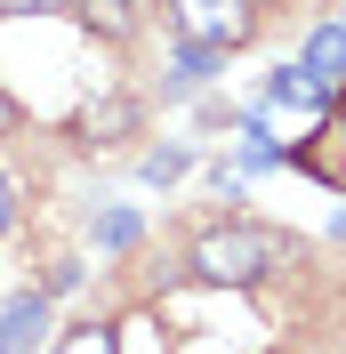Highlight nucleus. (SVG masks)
I'll use <instances>...</instances> for the list:
<instances>
[{
  "label": "nucleus",
  "instance_id": "1",
  "mask_svg": "<svg viewBox=\"0 0 346 354\" xmlns=\"http://www.w3.org/2000/svg\"><path fill=\"white\" fill-rule=\"evenodd\" d=\"M274 266H290V234L282 225L226 218V225H210L194 242V282H210V290H258Z\"/></svg>",
  "mask_w": 346,
  "mask_h": 354
},
{
  "label": "nucleus",
  "instance_id": "11",
  "mask_svg": "<svg viewBox=\"0 0 346 354\" xmlns=\"http://www.w3.org/2000/svg\"><path fill=\"white\" fill-rule=\"evenodd\" d=\"M137 234H145V225H137V209H105V218H97V250H129Z\"/></svg>",
  "mask_w": 346,
  "mask_h": 354
},
{
  "label": "nucleus",
  "instance_id": "12",
  "mask_svg": "<svg viewBox=\"0 0 346 354\" xmlns=\"http://www.w3.org/2000/svg\"><path fill=\"white\" fill-rule=\"evenodd\" d=\"M185 161H194L185 145H161V153H145V177H153V185H177V177H185Z\"/></svg>",
  "mask_w": 346,
  "mask_h": 354
},
{
  "label": "nucleus",
  "instance_id": "2",
  "mask_svg": "<svg viewBox=\"0 0 346 354\" xmlns=\"http://www.w3.org/2000/svg\"><path fill=\"white\" fill-rule=\"evenodd\" d=\"M170 32L226 57V48H242L258 32V8H250V0H170Z\"/></svg>",
  "mask_w": 346,
  "mask_h": 354
},
{
  "label": "nucleus",
  "instance_id": "10",
  "mask_svg": "<svg viewBox=\"0 0 346 354\" xmlns=\"http://www.w3.org/2000/svg\"><path fill=\"white\" fill-rule=\"evenodd\" d=\"M57 354H121V330H105V322H81V330L57 338Z\"/></svg>",
  "mask_w": 346,
  "mask_h": 354
},
{
  "label": "nucleus",
  "instance_id": "4",
  "mask_svg": "<svg viewBox=\"0 0 346 354\" xmlns=\"http://www.w3.org/2000/svg\"><path fill=\"white\" fill-rule=\"evenodd\" d=\"M145 113H137V97H121V88H105L97 105H81V121H73V137L81 145H121V137L137 129Z\"/></svg>",
  "mask_w": 346,
  "mask_h": 354
},
{
  "label": "nucleus",
  "instance_id": "13",
  "mask_svg": "<svg viewBox=\"0 0 346 354\" xmlns=\"http://www.w3.org/2000/svg\"><path fill=\"white\" fill-rule=\"evenodd\" d=\"M73 0H0V17H65Z\"/></svg>",
  "mask_w": 346,
  "mask_h": 354
},
{
  "label": "nucleus",
  "instance_id": "8",
  "mask_svg": "<svg viewBox=\"0 0 346 354\" xmlns=\"http://www.w3.org/2000/svg\"><path fill=\"white\" fill-rule=\"evenodd\" d=\"M73 8H81L105 41H129V32H137V0H73Z\"/></svg>",
  "mask_w": 346,
  "mask_h": 354
},
{
  "label": "nucleus",
  "instance_id": "15",
  "mask_svg": "<svg viewBox=\"0 0 346 354\" xmlns=\"http://www.w3.org/2000/svg\"><path fill=\"white\" fill-rule=\"evenodd\" d=\"M17 121H24V113H17V97L0 88V137H17Z\"/></svg>",
  "mask_w": 346,
  "mask_h": 354
},
{
  "label": "nucleus",
  "instance_id": "6",
  "mask_svg": "<svg viewBox=\"0 0 346 354\" xmlns=\"http://www.w3.org/2000/svg\"><path fill=\"white\" fill-rule=\"evenodd\" d=\"M266 105H290V113H322V105H330V88L314 81L306 65H282L274 81H266Z\"/></svg>",
  "mask_w": 346,
  "mask_h": 354
},
{
  "label": "nucleus",
  "instance_id": "5",
  "mask_svg": "<svg viewBox=\"0 0 346 354\" xmlns=\"http://www.w3.org/2000/svg\"><path fill=\"white\" fill-rule=\"evenodd\" d=\"M306 73L322 88H346V24H322V32H306V57H298Z\"/></svg>",
  "mask_w": 346,
  "mask_h": 354
},
{
  "label": "nucleus",
  "instance_id": "14",
  "mask_svg": "<svg viewBox=\"0 0 346 354\" xmlns=\"http://www.w3.org/2000/svg\"><path fill=\"white\" fill-rule=\"evenodd\" d=\"M73 282H81V266H73V258H65V266H48V282H41V290H48V298H65V290H73Z\"/></svg>",
  "mask_w": 346,
  "mask_h": 354
},
{
  "label": "nucleus",
  "instance_id": "16",
  "mask_svg": "<svg viewBox=\"0 0 346 354\" xmlns=\"http://www.w3.org/2000/svg\"><path fill=\"white\" fill-rule=\"evenodd\" d=\"M8 218H17V185L0 177V234H8Z\"/></svg>",
  "mask_w": 346,
  "mask_h": 354
},
{
  "label": "nucleus",
  "instance_id": "9",
  "mask_svg": "<svg viewBox=\"0 0 346 354\" xmlns=\"http://www.w3.org/2000/svg\"><path fill=\"white\" fill-rule=\"evenodd\" d=\"M217 73V48H194V41H177V81H170V97H185V88H201Z\"/></svg>",
  "mask_w": 346,
  "mask_h": 354
},
{
  "label": "nucleus",
  "instance_id": "7",
  "mask_svg": "<svg viewBox=\"0 0 346 354\" xmlns=\"http://www.w3.org/2000/svg\"><path fill=\"white\" fill-rule=\"evenodd\" d=\"M330 137V145H306V169H314V177H330V185H338V194H346V113H338V129H322Z\"/></svg>",
  "mask_w": 346,
  "mask_h": 354
},
{
  "label": "nucleus",
  "instance_id": "3",
  "mask_svg": "<svg viewBox=\"0 0 346 354\" xmlns=\"http://www.w3.org/2000/svg\"><path fill=\"white\" fill-rule=\"evenodd\" d=\"M48 306H57V298H48V290H8V298H0V354H33L48 338Z\"/></svg>",
  "mask_w": 346,
  "mask_h": 354
}]
</instances>
